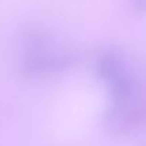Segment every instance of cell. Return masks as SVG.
Masks as SVG:
<instances>
[{
  "mask_svg": "<svg viewBox=\"0 0 146 146\" xmlns=\"http://www.w3.org/2000/svg\"><path fill=\"white\" fill-rule=\"evenodd\" d=\"M138 6L141 9H146V0H138Z\"/></svg>",
  "mask_w": 146,
  "mask_h": 146,
  "instance_id": "cell-1",
  "label": "cell"
}]
</instances>
